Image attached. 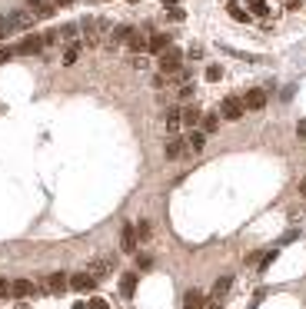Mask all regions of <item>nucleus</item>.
Segmentation results:
<instances>
[{
    "instance_id": "obj_10",
    "label": "nucleus",
    "mask_w": 306,
    "mask_h": 309,
    "mask_svg": "<svg viewBox=\"0 0 306 309\" xmlns=\"http://www.w3.org/2000/svg\"><path fill=\"white\" fill-rule=\"evenodd\" d=\"M40 50H44V37H37V33H33V37H24L20 47H17V53H27V57H30V53H40Z\"/></svg>"
},
{
    "instance_id": "obj_6",
    "label": "nucleus",
    "mask_w": 306,
    "mask_h": 309,
    "mask_svg": "<svg viewBox=\"0 0 306 309\" xmlns=\"http://www.w3.org/2000/svg\"><path fill=\"white\" fill-rule=\"evenodd\" d=\"M7 20H10V30H30V27L37 24L30 10H20V13H13V17H7Z\"/></svg>"
},
{
    "instance_id": "obj_32",
    "label": "nucleus",
    "mask_w": 306,
    "mask_h": 309,
    "mask_svg": "<svg viewBox=\"0 0 306 309\" xmlns=\"http://www.w3.org/2000/svg\"><path fill=\"white\" fill-rule=\"evenodd\" d=\"M283 7H290V10H300L303 0H283Z\"/></svg>"
},
{
    "instance_id": "obj_27",
    "label": "nucleus",
    "mask_w": 306,
    "mask_h": 309,
    "mask_svg": "<svg viewBox=\"0 0 306 309\" xmlns=\"http://www.w3.org/2000/svg\"><path fill=\"white\" fill-rule=\"evenodd\" d=\"M276 256H280V253H276V249H269L266 256H263V263H260V266H263V269H269V266H273V259H276Z\"/></svg>"
},
{
    "instance_id": "obj_37",
    "label": "nucleus",
    "mask_w": 306,
    "mask_h": 309,
    "mask_svg": "<svg viewBox=\"0 0 306 309\" xmlns=\"http://www.w3.org/2000/svg\"><path fill=\"white\" fill-rule=\"evenodd\" d=\"M176 4V0H163V7H173Z\"/></svg>"
},
{
    "instance_id": "obj_25",
    "label": "nucleus",
    "mask_w": 306,
    "mask_h": 309,
    "mask_svg": "<svg viewBox=\"0 0 306 309\" xmlns=\"http://www.w3.org/2000/svg\"><path fill=\"white\" fill-rule=\"evenodd\" d=\"M133 229H137V240H147V236H150V223H147V220L133 223Z\"/></svg>"
},
{
    "instance_id": "obj_7",
    "label": "nucleus",
    "mask_w": 306,
    "mask_h": 309,
    "mask_svg": "<svg viewBox=\"0 0 306 309\" xmlns=\"http://www.w3.org/2000/svg\"><path fill=\"white\" fill-rule=\"evenodd\" d=\"M137 229H133V223H123V229H120V246H123L127 253H133L137 249Z\"/></svg>"
},
{
    "instance_id": "obj_16",
    "label": "nucleus",
    "mask_w": 306,
    "mask_h": 309,
    "mask_svg": "<svg viewBox=\"0 0 306 309\" xmlns=\"http://www.w3.org/2000/svg\"><path fill=\"white\" fill-rule=\"evenodd\" d=\"M230 286H233V279H230V276H220V279H217V286H213V296H210V299H220V303H223V296L230 293Z\"/></svg>"
},
{
    "instance_id": "obj_11",
    "label": "nucleus",
    "mask_w": 306,
    "mask_h": 309,
    "mask_svg": "<svg viewBox=\"0 0 306 309\" xmlns=\"http://www.w3.org/2000/svg\"><path fill=\"white\" fill-rule=\"evenodd\" d=\"M183 143H187V146H183V150H187V153H200L203 146H206V133H200V130H193V133H190L187 140H183Z\"/></svg>"
},
{
    "instance_id": "obj_23",
    "label": "nucleus",
    "mask_w": 306,
    "mask_h": 309,
    "mask_svg": "<svg viewBox=\"0 0 306 309\" xmlns=\"http://www.w3.org/2000/svg\"><path fill=\"white\" fill-rule=\"evenodd\" d=\"M200 126H203L200 133H213V130H217V126H220V120H217V113H206V117H200Z\"/></svg>"
},
{
    "instance_id": "obj_5",
    "label": "nucleus",
    "mask_w": 306,
    "mask_h": 309,
    "mask_svg": "<svg viewBox=\"0 0 306 309\" xmlns=\"http://www.w3.org/2000/svg\"><path fill=\"white\" fill-rule=\"evenodd\" d=\"M47 293H53V296H60L63 289H67L70 286V279H67V273H50V276H47Z\"/></svg>"
},
{
    "instance_id": "obj_13",
    "label": "nucleus",
    "mask_w": 306,
    "mask_h": 309,
    "mask_svg": "<svg viewBox=\"0 0 306 309\" xmlns=\"http://www.w3.org/2000/svg\"><path fill=\"white\" fill-rule=\"evenodd\" d=\"M167 47H170V37H167V33H150V37H147V50L163 53Z\"/></svg>"
},
{
    "instance_id": "obj_9",
    "label": "nucleus",
    "mask_w": 306,
    "mask_h": 309,
    "mask_svg": "<svg viewBox=\"0 0 306 309\" xmlns=\"http://www.w3.org/2000/svg\"><path fill=\"white\" fill-rule=\"evenodd\" d=\"M97 286V279L90 276V273H77L74 279H70V289H77V293H90Z\"/></svg>"
},
{
    "instance_id": "obj_19",
    "label": "nucleus",
    "mask_w": 306,
    "mask_h": 309,
    "mask_svg": "<svg viewBox=\"0 0 306 309\" xmlns=\"http://www.w3.org/2000/svg\"><path fill=\"white\" fill-rule=\"evenodd\" d=\"M200 117H203V113H200V110H196V107H187V110H183V113H180V123H187L190 130H193V126L200 123Z\"/></svg>"
},
{
    "instance_id": "obj_29",
    "label": "nucleus",
    "mask_w": 306,
    "mask_h": 309,
    "mask_svg": "<svg viewBox=\"0 0 306 309\" xmlns=\"http://www.w3.org/2000/svg\"><path fill=\"white\" fill-rule=\"evenodd\" d=\"M90 309H110V306H106L103 296H94V299H90Z\"/></svg>"
},
{
    "instance_id": "obj_8",
    "label": "nucleus",
    "mask_w": 306,
    "mask_h": 309,
    "mask_svg": "<svg viewBox=\"0 0 306 309\" xmlns=\"http://www.w3.org/2000/svg\"><path fill=\"white\" fill-rule=\"evenodd\" d=\"M263 107H266V93H263V90H246L243 110H263Z\"/></svg>"
},
{
    "instance_id": "obj_22",
    "label": "nucleus",
    "mask_w": 306,
    "mask_h": 309,
    "mask_svg": "<svg viewBox=\"0 0 306 309\" xmlns=\"http://www.w3.org/2000/svg\"><path fill=\"white\" fill-rule=\"evenodd\" d=\"M127 44H130V50H133V53H140V57H143V50H147V37H140V33H133V37L127 40Z\"/></svg>"
},
{
    "instance_id": "obj_31",
    "label": "nucleus",
    "mask_w": 306,
    "mask_h": 309,
    "mask_svg": "<svg viewBox=\"0 0 306 309\" xmlns=\"http://www.w3.org/2000/svg\"><path fill=\"white\" fill-rule=\"evenodd\" d=\"M10 57H13V50H10V47H0V63H7Z\"/></svg>"
},
{
    "instance_id": "obj_17",
    "label": "nucleus",
    "mask_w": 306,
    "mask_h": 309,
    "mask_svg": "<svg viewBox=\"0 0 306 309\" xmlns=\"http://www.w3.org/2000/svg\"><path fill=\"white\" fill-rule=\"evenodd\" d=\"M203 303H206L203 293H200V289H190L187 299H183V309H203Z\"/></svg>"
},
{
    "instance_id": "obj_36",
    "label": "nucleus",
    "mask_w": 306,
    "mask_h": 309,
    "mask_svg": "<svg viewBox=\"0 0 306 309\" xmlns=\"http://www.w3.org/2000/svg\"><path fill=\"white\" fill-rule=\"evenodd\" d=\"M300 193H306V177H303V180H300Z\"/></svg>"
},
{
    "instance_id": "obj_15",
    "label": "nucleus",
    "mask_w": 306,
    "mask_h": 309,
    "mask_svg": "<svg viewBox=\"0 0 306 309\" xmlns=\"http://www.w3.org/2000/svg\"><path fill=\"white\" fill-rule=\"evenodd\" d=\"M120 293H123V296H133V293H137V273H123V276H120Z\"/></svg>"
},
{
    "instance_id": "obj_34",
    "label": "nucleus",
    "mask_w": 306,
    "mask_h": 309,
    "mask_svg": "<svg viewBox=\"0 0 306 309\" xmlns=\"http://www.w3.org/2000/svg\"><path fill=\"white\" fill-rule=\"evenodd\" d=\"M296 133H300V137H306V120H300V123H296Z\"/></svg>"
},
{
    "instance_id": "obj_18",
    "label": "nucleus",
    "mask_w": 306,
    "mask_h": 309,
    "mask_svg": "<svg viewBox=\"0 0 306 309\" xmlns=\"http://www.w3.org/2000/svg\"><path fill=\"white\" fill-rule=\"evenodd\" d=\"M163 153H167V160H176V157L183 153V140L170 137V140H167V146H163Z\"/></svg>"
},
{
    "instance_id": "obj_4",
    "label": "nucleus",
    "mask_w": 306,
    "mask_h": 309,
    "mask_svg": "<svg viewBox=\"0 0 306 309\" xmlns=\"http://www.w3.org/2000/svg\"><path fill=\"white\" fill-rule=\"evenodd\" d=\"M27 7H30V13H33V20H50L53 17V0H27Z\"/></svg>"
},
{
    "instance_id": "obj_28",
    "label": "nucleus",
    "mask_w": 306,
    "mask_h": 309,
    "mask_svg": "<svg viewBox=\"0 0 306 309\" xmlns=\"http://www.w3.org/2000/svg\"><path fill=\"white\" fill-rule=\"evenodd\" d=\"M250 7L256 13H269V7H266V0H250Z\"/></svg>"
},
{
    "instance_id": "obj_35",
    "label": "nucleus",
    "mask_w": 306,
    "mask_h": 309,
    "mask_svg": "<svg viewBox=\"0 0 306 309\" xmlns=\"http://www.w3.org/2000/svg\"><path fill=\"white\" fill-rule=\"evenodd\" d=\"M74 0H53V7H70Z\"/></svg>"
},
{
    "instance_id": "obj_2",
    "label": "nucleus",
    "mask_w": 306,
    "mask_h": 309,
    "mask_svg": "<svg viewBox=\"0 0 306 309\" xmlns=\"http://www.w3.org/2000/svg\"><path fill=\"white\" fill-rule=\"evenodd\" d=\"M156 67H160L163 76L180 73V50H176V47H167V50L160 53V60H156Z\"/></svg>"
},
{
    "instance_id": "obj_38",
    "label": "nucleus",
    "mask_w": 306,
    "mask_h": 309,
    "mask_svg": "<svg viewBox=\"0 0 306 309\" xmlns=\"http://www.w3.org/2000/svg\"><path fill=\"white\" fill-rule=\"evenodd\" d=\"M127 4H137V0H127Z\"/></svg>"
},
{
    "instance_id": "obj_1",
    "label": "nucleus",
    "mask_w": 306,
    "mask_h": 309,
    "mask_svg": "<svg viewBox=\"0 0 306 309\" xmlns=\"http://www.w3.org/2000/svg\"><path fill=\"white\" fill-rule=\"evenodd\" d=\"M83 44H100V37H110V24H106V20H100V17H87L83 20Z\"/></svg>"
},
{
    "instance_id": "obj_26",
    "label": "nucleus",
    "mask_w": 306,
    "mask_h": 309,
    "mask_svg": "<svg viewBox=\"0 0 306 309\" xmlns=\"http://www.w3.org/2000/svg\"><path fill=\"white\" fill-rule=\"evenodd\" d=\"M167 126H170V130L180 126V110H167Z\"/></svg>"
},
{
    "instance_id": "obj_30",
    "label": "nucleus",
    "mask_w": 306,
    "mask_h": 309,
    "mask_svg": "<svg viewBox=\"0 0 306 309\" xmlns=\"http://www.w3.org/2000/svg\"><path fill=\"white\" fill-rule=\"evenodd\" d=\"M7 33H10V20L0 13V37H7Z\"/></svg>"
},
{
    "instance_id": "obj_24",
    "label": "nucleus",
    "mask_w": 306,
    "mask_h": 309,
    "mask_svg": "<svg viewBox=\"0 0 306 309\" xmlns=\"http://www.w3.org/2000/svg\"><path fill=\"white\" fill-rule=\"evenodd\" d=\"M220 76H223V67H217V63H210V67H206V80H210V83H217Z\"/></svg>"
},
{
    "instance_id": "obj_12",
    "label": "nucleus",
    "mask_w": 306,
    "mask_h": 309,
    "mask_svg": "<svg viewBox=\"0 0 306 309\" xmlns=\"http://www.w3.org/2000/svg\"><path fill=\"white\" fill-rule=\"evenodd\" d=\"M10 293L17 299H27L33 293V283H30V279H13V283H10Z\"/></svg>"
},
{
    "instance_id": "obj_20",
    "label": "nucleus",
    "mask_w": 306,
    "mask_h": 309,
    "mask_svg": "<svg viewBox=\"0 0 306 309\" xmlns=\"http://www.w3.org/2000/svg\"><path fill=\"white\" fill-rule=\"evenodd\" d=\"M77 57H80V44H67V50H63V63H67V67H74Z\"/></svg>"
},
{
    "instance_id": "obj_33",
    "label": "nucleus",
    "mask_w": 306,
    "mask_h": 309,
    "mask_svg": "<svg viewBox=\"0 0 306 309\" xmlns=\"http://www.w3.org/2000/svg\"><path fill=\"white\" fill-rule=\"evenodd\" d=\"M7 293H10V283H7V279H0V299H4Z\"/></svg>"
},
{
    "instance_id": "obj_14",
    "label": "nucleus",
    "mask_w": 306,
    "mask_h": 309,
    "mask_svg": "<svg viewBox=\"0 0 306 309\" xmlns=\"http://www.w3.org/2000/svg\"><path fill=\"white\" fill-rule=\"evenodd\" d=\"M87 273H90L94 279H97V276H103V273H113V259H110V256H106V259H94Z\"/></svg>"
},
{
    "instance_id": "obj_21",
    "label": "nucleus",
    "mask_w": 306,
    "mask_h": 309,
    "mask_svg": "<svg viewBox=\"0 0 306 309\" xmlns=\"http://www.w3.org/2000/svg\"><path fill=\"white\" fill-rule=\"evenodd\" d=\"M226 10H230V17L237 20V24H246V20H250V13H246V10H243V7H240V4H230V7H226Z\"/></svg>"
},
{
    "instance_id": "obj_3",
    "label": "nucleus",
    "mask_w": 306,
    "mask_h": 309,
    "mask_svg": "<svg viewBox=\"0 0 306 309\" xmlns=\"http://www.w3.org/2000/svg\"><path fill=\"white\" fill-rule=\"evenodd\" d=\"M220 113H223V120H230V123L243 120V117H246V110H243V100H240V96H226V100L220 103Z\"/></svg>"
}]
</instances>
